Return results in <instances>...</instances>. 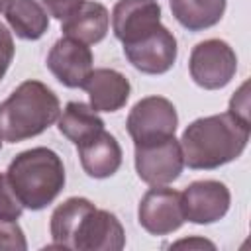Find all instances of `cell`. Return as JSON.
I'll return each mask as SVG.
<instances>
[{
	"instance_id": "cell-1",
	"label": "cell",
	"mask_w": 251,
	"mask_h": 251,
	"mask_svg": "<svg viewBox=\"0 0 251 251\" xmlns=\"http://www.w3.org/2000/svg\"><path fill=\"white\" fill-rule=\"evenodd\" d=\"M49 231L51 247L73 251H120L126 245V231L116 214L82 196H71L53 210Z\"/></svg>"
},
{
	"instance_id": "cell-2",
	"label": "cell",
	"mask_w": 251,
	"mask_h": 251,
	"mask_svg": "<svg viewBox=\"0 0 251 251\" xmlns=\"http://www.w3.org/2000/svg\"><path fill=\"white\" fill-rule=\"evenodd\" d=\"M249 131V122L231 112L194 120L180 137L184 165L196 171H212L231 163L245 151Z\"/></svg>"
},
{
	"instance_id": "cell-3",
	"label": "cell",
	"mask_w": 251,
	"mask_h": 251,
	"mask_svg": "<svg viewBox=\"0 0 251 251\" xmlns=\"http://www.w3.org/2000/svg\"><path fill=\"white\" fill-rule=\"evenodd\" d=\"M61 102L57 94L39 80H24L0 104V137L18 143L43 133L57 122Z\"/></svg>"
},
{
	"instance_id": "cell-4",
	"label": "cell",
	"mask_w": 251,
	"mask_h": 251,
	"mask_svg": "<svg viewBox=\"0 0 251 251\" xmlns=\"http://www.w3.org/2000/svg\"><path fill=\"white\" fill-rule=\"evenodd\" d=\"M6 175L24 208L31 212L53 204L67 180L61 157L49 147H31L18 153L10 161Z\"/></svg>"
},
{
	"instance_id": "cell-5",
	"label": "cell",
	"mask_w": 251,
	"mask_h": 251,
	"mask_svg": "<svg viewBox=\"0 0 251 251\" xmlns=\"http://www.w3.org/2000/svg\"><path fill=\"white\" fill-rule=\"evenodd\" d=\"M188 71L200 88L218 90L227 86L235 76L237 55L224 39H204L192 47Z\"/></svg>"
},
{
	"instance_id": "cell-6",
	"label": "cell",
	"mask_w": 251,
	"mask_h": 251,
	"mask_svg": "<svg viewBox=\"0 0 251 251\" xmlns=\"http://www.w3.org/2000/svg\"><path fill=\"white\" fill-rule=\"evenodd\" d=\"M178 126V114L171 100L163 96H145L133 104L127 114L126 127L133 145L161 141L173 137Z\"/></svg>"
},
{
	"instance_id": "cell-7",
	"label": "cell",
	"mask_w": 251,
	"mask_h": 251,
	"mask_svg": "<svg viewBox=\"0 0 251 251\" xmlns=\"http://www.w3.org/2000/svg\"><path fill=\"white\" fill-rule=\"evenodd\" d=\"M184 167L180 141L173 135L161 141L135 145L137 176L151 186H165L175 182Z\"/></svg>"
},
{
	"instance_id": "cell-8",
	"label": "cell",
	"mask_w": 251,
	"mask_h": 251,
	"mask_svg": "<svg viewBox=\"0 0 251 251\" xmlns=\"http://www.w3.org/2000/svg\"><path fill=\"white\" fill-rule=\"evenodd\" d=\"M137 220L151 235H169L176 231L186 222L180 206V192L167 188V184L149 188L139 200Z\"/></svg>"
},
{
	"instance_id": "cell-9",
	"label": "cell",
	"mask_w": 251,
	"mask_h": 251,
	"mask_svg": "<svg viewBox=\"0 0 251 251\" xmlns=\"http://www.w3.org/2000/svg\"><path fill=\"white\" fill-rule=\"evenodd\" d=\"M231 204L229 188L220 180H194L180 192L184 220L192 224H214L222 220Z\"/></svg>"
},
{
	"instance_id": "cell-10",
	"label": "cell",
	"mask_w": 251,
	"mask_h": 251,
	"mask_svg": "<svg viewBox=\"0 0 251 251\" xmlns=\"http://www.w3.org/2000/svg\"><path fill=\"white\" fill-rule=\"evenodd\" d=\"M124 53L137 71L145 75H163L176 61V37L161 24L141 39L124 45Z\"/></svg>"
},
{
	"instance_id": "cell-11",
	"label": "cell",
	"mask_w": 251,
	"mask_h": 251,
	"mask_svg": "<svg viewBox=\"0 0 251 251\" xmlns=\"http://www.w3.org/2000/svg\"><path fill=\"white\" fill-rule=\"evenodd\" d=\"M92 51L86 43L61 37L47 53V69L69 88H82L92 73Z\"/></svg>"
},
{
	"instance_id": "cell-12",
	"label": "cell",
	"mask_w": 251,
	"mask_h": 251,
	"mask_svg": "<svg viewBox=\"0 0 251 251\" xmlns=\"http://www.w3.org/2000/svg\"><path fill=\"white\" fill-rule=\"evenodd\" d=\"M161 25L157 0H118L112 10V29L122 45H129Z\"/></svg>"
},
{
	"instance_id": "cell-13",
	"label": "cell",
	"mask_w": 251,
	"mask_h": 251,
	"mask_svg": "<svg viewBox=\"0 0 251 251\" xmlns=\"http://www.w3.org/2000/svg\"><path fill=\"white\" fill-rule=\"evenodd\" d=\"M90 98V108L94 112H116L126 106L131 84L116 69H92L90 76L82 86Z\"/></svg>"
},
{
	"instance_id": "cell-14",
	"label": "cell",
	"mask_w": 251,
	"mask_h": 251,
	"mask_svg": "<svg viewBox=\"0 0 251 251\" xmlns=\"http://www.w3.org/2000/svg\"><path fill=\"white\" fill-rule=\"evenodd\" d=\"M78 157L84 173L92 178H108L122 167V147L106 129L78 145Z\"/></svg>"
},
{
	"instance_id": "cell-15",
	"label": "cell",
	"mask_w": 251,
	"mask_h": 251,
	"mask_svg": "<svg viewBox=\"0 0 251 251\" xmlns=\"http://www.w3.org/2000/svg\"><path fill=\"white\" fill-rule=\"evenodd\" d=\"M108 27H110V14L106 6L100 2L84 0L76 12H73L67 20H63L61 31L65 33V37L92 45L106 37Z\"/></svg>"
},
{
	"instance_id": "cell-16",
	"label": "cell",
	"mask_w": 251,
	"mask_h": 251,
	"mask_svg": "<svg viewBox=\"0 0 251 251\" xmlns=\"http://www.w3.org/2000/svg\"><path fill=\"white\" fill-rule=\"evenodd\" d=\"M59 131L76 147L104 129V120L84 102H69L57 118Z\"/></svg>"
},
{
	"instance_id": "cell-17",
	"label": "cell",
	"mask_w": 251,
	"mask_h": 251,
	"mask_svg": "<svg viewBox=\"0 0 251 251\" xmlns=\"http://www.w3.org/2000/svg\"><path fill=\"white\" fill-rule=\"evenodd\" d=\"M4 12L8 25L20 39L35 41L49 27L47 10L37 0H12Z\"/></svg>"
},
{
	"instance_id": "cell-18",
	"label": "cell",
	"mask_w": 251,
	"mask_h": 251,
	"mask_svg": "<svg viewBox=\"0 0 251 251\" xmlns=\"http://www.w3.org/2000/svg\"><path fill=\"white\" fill-rule=\"evenodd\" d=\"M169 4L175 20L188 31L216 25L226 12V0H169Z\"/></svg>"
},
{
	"instance_id": "cell-19",
	"label": "cell",
	"mask_w": 251,
	"mask_h": 251,
	"mask_svg": "<svg viewBox=\"0 0 251 251\" xmlns=\"http://www.w3.org/2000/svg\"><path fill=\"white\" fill-rule=\"evenodd\" d=\"M24 214V204L16 196L8 175L0 173V220L8 222H18V218Z\"/></svg>"
},
{
	"instance_id": "cell-20",
	"label": "cell",
	"mask_w": 251,
	"mask_h": 251,
	"mask_svg": "<svg viewBox=\"0 0 251 251\" xmlns=\"http://www.w3.org/2000/svg\"><path fill=\"white\" fill-rule=\"evenodd\" d=\"M0 249H12V251L27 249L24 229L18 226V222L0 220Z\"/></svg>"
},
{
	"instance_id": "cell-21",
	"label": "cell",
	"mask_w": 251,
	"mask_h": 251,
	"mask_svg": "<svg viewBox=\"0 0 251 251\" xmlns=\"http://www.w3.org/2000/svg\"><path fill=\"white\" fill-rule=\"evenodd\" d=\"M41 2H43V6L47 8L49 16L57 18L59 22H63V20H67L73 12H76V10L82 6L84 0H41Z\"/></svg>"
},
{
	"instance_id": "cell-22",
	"label": "cell",
	"mask_w": 251,
	"mask_h": 251,
	"mask_svg": "<svg viewBox=\"0 0 251 251\" xmlns=\"http://www.w3.org/2000/svg\"><path fill=\"white\" fill-rule=\"evenodd\" d=\"M12 59H14V39L8 27L0 22V80L4 78Z\"/></svg>"
},
{
	"instance_id": "cell-23",
	"label": "cell",
	"mask_w": 251,
	"mask_h": 251,
	"mask_svg": "<svg viewBox=\"0 0 251 251\" xmlns=\"http://www.w3.org/2000/svg\"><path fill=\"white\" fill-rule=\"evenodd\" d=\"M229 112L249 122V96H247V82L241 84V88L231 96L229 100Z\"/></svg>"
},
{
	"instance_id": "cell-24",
	"label": "cell",
	"mask_w": 251,
	"mask_h": 251,
	"mask_svg": "<svg viewBox=\"0 0 251 251\" xmlns=\"http://www.w3.org/2000/svg\"><path fill=\"white\" fill-rule=\"evenodd\" d=\"M12 0H0V12H4L6 8H8V4H10Z\"/></svg>"
},
{
	"instance_id": "cell-25",
	"label": "cell",
	"mask_w": 251,
	"mask_h": 251,
	"mask_svg": "<svg viewBox=\"0 0 251 251\" xmlns=\"http://www.w3.org/2000/svg\"><path fill=\"white\" fill-rule=\"evenodd\" d=\"M0 149H2V137H0Z\"/></svg>"
}]
</instances>
